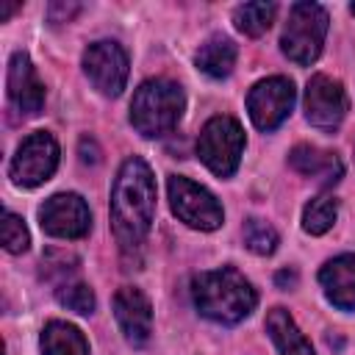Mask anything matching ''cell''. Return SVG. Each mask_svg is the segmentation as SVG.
I'll return each mask as SVG.
<instances>
[{"label": "cell", "instance_id": "1", "mask_svg": "<svg viewBox=\"0 0 355 355\" xmlns=\"http://www.w3.org/2000/svg\"><path fill=\"white\" fill-rule=\"evenodd\" d=\"M155 216V178L144 158L122 161L111 186V227L125 252L139 250Z\"/></svg>", "mask_w": 355, "mask_h": 355}, {"label": "cell", "instance_id": "2", "mask_svg": "<svg viewBox=\"0 0 355 355\" xmlns=\"http://www.w3.org/2000/svg\"><path fill=\"white\" fill-rule=\"evenodd\" d=\"M191 300L200 316L216 324H239L258 305V294L252 283L233 266H219V269L194 275Z\"/></svg>", "mask_w": 355, "mask_h": 355}, {"label": "cell", "instance_id": "3", "mask_svg": "<svg viewBox=\"0 0 355 355\" xmlns=\"http://www.w3.org/2000/svg\"><path fill=\"white\" fill-rule=\"evenodd\" d=\"M183 108H186V97L175 80L150 78L133 92L130 125L144 139H158V136H166L178 128Z\"/></svg>", "mask_w": 355, "mask_h": 355}, {"label": "cell", "instance_id": "4", "mask_svg": "<svg viewBox=\"0 0 355 355\" xmlns=\"http://www.w3.org/2000/svg\"><path fill=\"white\" fill-rule=\"evenodd\" d=\"M327 25H330L327 11L319 3H294L288 8V22L280 36L283 53L300 67L313 64L322 53Z\"/></svg>", "mask_w": 355, "mask_h": 355}, {"label": "cell", "instance_id": "5", "mask_svg": "<svg viewBox=\"0 0 355 355\" xmlns=\"http://www.w3.org/2000/svg\"><path fill=\"white\" fill-rule=\"evenodd\" d=\"M241 153H244V128L239 125V119L219 114L202 125L197 139V155L216 178H230L239 169Z\"/></svg>", "mask_w": 355, "mask_h": 355}, {"label": "cell", "instance_id": "6", "mask_svg": "<svg viewBox=\"0 0 355 355\" xmlns=\"http://www.w3.org/2000/svg\"><path fill=\"white\" fill-rule=\"evenodd\" d=\"M166 194H169L172 214L194 230H216L225 222V211H222L219 200L205 186H200L183 175H172L166 180Z\"/></svg>", "mask_w": 355, "mask_h": 355}, {"label": "cell", "instance_id": "7", "mask_svg": "<svg viewBox=\"0 0 355 355\" xmlns=\"http://www.w3.org/2000/svg\"><path fill=\"white\" fill-rule=\"evenodd\" d=\"M55 166H58V141L53 139V133L36 130V133L25 136L22 144L17 147L11 166H8V175L17 186L36 189L53 178Z\"/></svg>", "mask_w": 355, "mask_h": 355}, {"label": "cell", "instance_id": "8", "mask_svg": "<svg viewBox=\"0 0 355 355\" xmlns=\"http://www.w3.org/2000/svg\"><path fill=\"white\" fill-rule=\"evenodd\" d=\"M83 72L100 94L119 97L122 89L128 86V72H130L125 47L111 39L92 42L83 53Z\"/></svg>", "mask_w": 355, "mask_h": 355}, {"label": "cell", "instance_id": "9", "mask_svg": "<svg viewBox=\"0 0 355 355\" xmlns=\"http://www.w3.org/2000/svg\"><path fill=\"white\" fill-rule=\"evenodd\" d=\"M294 100H297V89L288 78L272 75V78L258 80L247 94V111H250L252 125L263 133L280 128L283 119L291 114Z\"/></svg>", "mask_w": 355, "mask_h": 355}, {"label": "cell", "instance_id": "10", "mask_svg": "<svg viewBox=\"0 0 355 355\" xmlns=\"http://www.w3.org/2000/svg\"><path fill=\"white\" fill-rule=\"evenodd\" d=\"M39 225L53 239H83L92 227V211L80 194L61 191L42 202Z\"/></svg>", "mask_w": 355, "mask_h": 355}, {"label": "cell", "instance_id": "11", "mask_svg": "<svg viewBox=\"0 0 355 355\" xmlns=\"http://www.w3.org/2000/svg\"><path fill=\"white\" fill-rule=\"evenodd\" d=\"M347 92L330 75H313L305 86V119L319 130H336L347 116Z\"/></svg>", "mask_w": 355, "mask_h": 355}, {"label": "cell", "instance_id": "12", "mask_svg": "<svg viewBox=\"0 0 355 355\" xmlns=\"http://www.w3.org/2000/svg\"><path fill=\"white\" fill-rule=\"evenodd\" d=\"M8 103L19 116H36L44 108V83L36 75V67L25 50H17L8 58Z\"/></svg>", "mask_w": 355, "mask_h": 355}, {"label": "cell", "instance_id": "13", "mask_svg": "<svg viewBox=\"0 0 355 355\" xmlns=\"http://www.w3.org/2000/svg\"><path fill=\"white\" fill-rule=\"evenodd\" d=\"M114 316L130 347H144L153 336V305L141 288L122 286L114 294Z\"/></svg>", "mask_w": 355, "mask_h": 355}, {"label": "cell", "instance_id": "14", "mask_svg": "<svg viewBox=\"0 0 355 355\" xmlns=\"http://www.w3.org/2000/svg\"><path fill=\"white\" fill-rule=\"evenodd\" d=\"M319 286L330 305L338 311H355V252L330 258L319 269Z\"/></svg>", "mask_w": 355, "mask_h": 355}, {"label": "cell", "instance_id": "15", "mask_svg": "<svg viewBox=\"0 0 355 355\" xmlns=\"http://www.w3.org/2000/svg\"><path fill=\"white\" fill-rule=\"evenodd\" d=\"M288 164L302 178H319L327 186L336 183L341 178V172H344V166H341V161H338L336 153L322 150V147H313V144H297L288 153Z\"/></svg>", "mask_w": 355, "mask_h": 355}, {"label": "cell", "instance_id": "16", "mask_svg": "<svg viewBox=\"0 0 355 355\" xmlns=\"http://www.w3.org/2000/svg\"><path fill=\"white\" fill-rule=\"evenodd\" d=\"M266 333L277 347V355H316L305 333L297 327L294 316L280 305L266 313Z\"/></svg>", "mask_w": 355, "mask_h": 355}, {"label": "cell", "instance_id": "17", "mask_svg": "<svg viewBox=\"0 0 355 355\" xmlns=\"http://www.w3.org/2000/svg\"><path fill=\"white\" fill-rule=\"evenodd\" d=\"M194 64L202 75L214 78V80H222L233 72L236 67V44L222 36V33H214L211 39H205L194 55Z\"/></svg>", "mask_w": 355, "mask_h": 355}, {"label": "cell", "instance_id": "18", "mask_svg": "<svg viewBox=\"0 0 355 355\" xmlns=\"http://www.w3.org/2000/svg\"><path fill=\"white\" fill-rule=\"evenodd\" d=\"M42 355H89V341L86 336L61 319H50L42 327V338H39Z\"/></svg>", "mask_w": 355, "mask_h": 355}, {"label": "cell", "instance_id": "19", "mask_svg": "<svg viewBox=\"0 0 355 355\" xmlns=\"http://www.w3.org/2000/svg\"><path fill=\"white\" fill-rule=\"evenodd\" d=\"M275 14H277L275 3H244V6H236L233 22L244 36H261L269 31Z\"/></svg>", "mask_w": 355, "mask_h": 355}, {"label": "cell", "instance_id": "20", "mask_svg": "<svg viewBox=\"0 0 355 355\" xmlns=\"http://www.w3.org/2000/svg\"><path fill=\"white\" fill-rule=\"evenodd\" d=\"M336 219H338V200L330 197V194L313 197V200L305 205V211H302V227H305V233H311V236L327 233V230L336 225Z\"/></svg>", "mask_w": 355, "mask_h": 355}, {"label": "cell", "instance_id": "21", "mask_svg": "<svg viewBox=\"0 0 355 355\" xmlns=\"http://www.w3.org/2000/svg\"><path fill=\"white\" fill-rule=\"evenodd\" d=\"M277 241H280L277 239V230L269 222H263L258 216H250L244 222V244H247L250 252H255V255H272L277 250Z\"/></svg>", "mask_w": 355, "mask_h": 355}, {"label": "cell", "instance_id": "22", "mask_svg": "<svg viewBox=\"0 0 355 355\" xmlns=\"http://www.w3.org/2000/svg\"><path fill=\"white\" fill-rule=\"evenodd\" d=\"M55 297H58V302L67 308V311H75V313H80V316H89L92 311H94V291L86 286V283H80V280H75V283H61L58 286V291H55Z\"/></svg>", "mask_w": 355, "mask_h": 355}, {"label": "cell", "instance_id": "23", "mask_svg": "<svg viewBox=\"0 0 355 355\" xmlns=\"http://www.w3.org/2000/svg\"><path fill=\"white\" fill-rule=\"evenodd\" d=\"M28 244H31V233H28L22 216L14 211H6L3 214V247H6V252L19 255L28 250Z\"/></svg>", "mask_w": 355, "mask_h": 355}, {"label": "cell", "instance_id": "24", "mask_svg": "<svg viewBox=\"0 0 355 355\" xmlns=\"http://www.w3.org/2000/svg\"><path fill=\"white\" fill-rule=\"evenodd\" d=\"M78 11H80L78 3H69V6H64V3H53V6L47 8V17H50L53 25H58V22H69Z\"/></svg>", "mask_w": 355, "mask_h": 355}, {"label": "cell", "instance_id": "25", "mask_svg": "<svg viewBox=\"0 0 355 355\" xmlns=\"http://www.w3.org/2000/svg\"><path fill=\"white\" fill-rule=\"evenodd\" d=\"M275 280H277V286H280V288H288V286H294V283H297V272H294V269H283V272H277V277H275Z\"/></svg>", "mask_w": 355, "mask_h": 355}, {"label": "cell", "instance_id": "26", "mask_svg": "<svg viewBox=\"0 0 355 355\" xmlns=\"http://www.w3.org/2000/svg\"><path fill=\"white\" fill-rule=\"evenodd\" d=\"M17 8H19V3H8V6H3V8H0V22H6Z\"/></svg>", "mask_w": 355, "mask_h": 355}, {"label": "cell", "instance_id": "27", "mask_svg": "<svg viewBox=\"0 0 355 355\" xmlns=\"http://www.w3.org/2000/svg\"><path fill=\"white\" fill-rule=\"evenodd\" d=\"M349 11H352V14H355V3H352V6H349Z\"/></svg>", "mask_w": 355, "mask_h": 355}]
</instances>
